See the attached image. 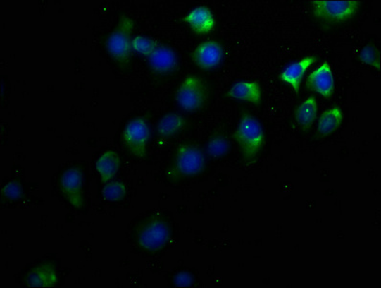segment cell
Segmentation results:
<instances>
[{
  "label": "cell",
  "instance_id": "cell-10",
  "mask_svg": "<svg viewBox=\"0 0 381 288\" xmlns=\"http://www.w3.org/2000/svg\"><path fill=\"white\" fill-rule=\"evenodd\" d=\"M223 58V48L218 42L206 41L201 42L193 53L196 65L204 69H211L220 65Z\"/></svg>",
  "mask_w": 381,
  "mask_h": 288
},
{
  "label": "cell",
  "instance_id": "cell-21",
  "mask_svg": "<svg viewBox=\"0 0 381 288\" xmlns=\"http://www.w3.org/2000/svg\"><path fill=\"white\" fill-rule=\"evenodd\" d=\"M157 45L158 44L154 40L145 36V35H137V36L132 38L133 52L145 55L146 57H149L153 53Z\"/></svg>",
  "mask_w": 381,
  "mask_h": 288
},
{
  "label": "cell",
  "instance_id": "cell-12",
  "mask_svg": "<svg viewBox=\"0 0 381 288\" xmlns=\"http://www.w3.org/2000/svg\"><path fill=\"white\" fill-rule=\"evenodd\" d=\"M184 21L198 34L209 33L216 26V18L212 11L202 5L191 10L184 17Z\"/></svg>",
  "mask_w": 381,
  "mask_h": 288
},
{
  "label": "cell",
  "instance_id": "cell-3",
  "mask_svg": "<svg viewBox=\"0 0 381 288\" xmlns=\"http://www.w3.org/2000/svg\"><path fill=\"white\" fill-rule=\"evenodd\" d=\"M313 14L319 20L330 23H345L356 16L361 8V2L356 0L330 1V0H314L311 2Z\"/></svg>",
  "mask_w": 381,
  "mask_h": 288
},
{
  "label": "cell",
  "instance_id": "cell-9",
  "mask_svg": "<svg viewBox=\"0 0 381 288\" xmlns=\"http://www.w3.org/2000/svg\"><path fill=\"white\" fill-rule=\"evenodd\" d=\"M306 86L323 97L330 98L335 92L334 74L330 64L324 62L314 69L306 79Z\"/></svg>",
  "mask_w": 381,
  "mask_h": 288
},
{
  "label": "cell",
  "instance_id": "cell-18",
  "mask_svg": "<svg viewBox=\"0 0 381 288\" xmlns=\"http://www.w3.org/2000/svg\"><path fill=\"white\" fill-rule=\"evenodd\" d=\"M317 111H318V107H317L316 97L310 96L297 107L296 112H295V119H296L297 124L304 130L310 129L316 121Z\"/></svg>",
  "mask_w": 381,
  "mask_h": 288
},
{
  "label": "cell",
  "instance_id": "cell-7",
  "mask_svg": "<svg viewBox=\"0 0 381 288\" xmlns=\"http://www.w3.org/2000/svg\"><path fill=\"white\" fill-rule=\"evenodd\" d=\"M61 193L75 209H84L85 205V176L80 167H70L60 179Z\"/></svg>",
  "mask_w": 381,
  "mask_h": 288
},
{
  "label": "cell",
  "instance_id": "cell-22",
  "mask_svg": "<svg viewBox=\"0 0 381 288\" xmlns=\"http://www.w3.org/2000/svg\"><path fill=\"white\" fill-rule=\"evenodd\" d=\"M207 150L208 153L215 158L225 156L229 150L228 140L223 136H215L208 143Z\"/></svg>",
  "mask_w": 381,
  "mask_h": 288
},
{
  "label": "cell",
  "instance_id": "cell-2",
  "mask_svg": "<svg viewBox=\"0 0 381 288\" xmlns=\"http://www.w3.org/2000/svg\"><path fill=\"white\" fill-rule=\"evenodd\" d=\"M235 140L245 158L254 159L262 150L265 141L262 125L251 114H244L237 128Z\"/></svg>",
  "mask_w": 381,
  "mask_h": 288
},
{
  "label": "cell",
  "instance_id": "cell-6",
  "mask_svg": "<svg viewBox=\"0 0 381 288\" xmlns=\"http://www.w3.org/2000/svg\"><path fill=\"white\" fill-rule=\"evenodd\" d=\"M122 140L133 156L143 158L150 140V127L146 120L144 117H135L127 122L123 130Z\"/></svg>",
  "mask_w": 381,
  "mask_h": 288
},
{
  "label": "cell",
  "instance_id": "cell-19",
  "mask_svg": "<svg viewBox=\"0 0 381 288\" xmlns=\"http://www.w3.org/2000/svg\"><path fill=\"white\" fill-rule=\"evenodd\" d=\"M26 282L30 287H53L57 282V274L52 266L41 265L28 274Z\"/></svg>",
  "mask_w": 381,
  "mask_h": 288
},
{
  "label": "cell",
  "instance_id": "cell-24",
  "mask_svg": "<svg viewBox=\"0 0 381 288\" xmlns=\"http://www.w3.org/2000/svg\"><path fill=\"white\" fill-rule=\"evenodd\" d=\"M2 194H4V197H7L8 199L20 198L21 194H23V186L20 183L10 182L2 189Z\"/></svg>",
  "mask_w": 381,
  "mask_h": 288
},
{
  "label": "cell",
  "instance_id": "cell-1",
  "mask_svg": "<svg viewBox=\"0 0 381 288\" xmlns=\"http://www.w3.org/2000/svg\"><path fill=\"white\" fill-rule=\"evenodd\" d=\"M133 26L135 20L130 16L123 15L106 40V47L109 55L120 65H126L132 59Z\"/></svg>",
  "mask_w": 381,
  "mask_h": 288
},
{
  "label": "cell",
  "instance_id": "cell-4",
  "mask_svg": "<svg viewBox=\"0 0 381 288\" xmlns=\"http://www.w3.org/2000/svg\"><path fill=\"white\" fill-rule=\"evenodd\" d=\"M208 89L201 78L196 76H188L178 87L175 100L178 105L187 112L201 110L206 104Z\"/></svg>",
  "mask_w": 381,
  "mask_h": 288
},
{
  "label": "cell",
  "instance_id": "cell-15",
  "mask_svg": "<svg viewBox=\"0 0 381 288\" xmlns=\"http://www.w3.org/2000/svg\"><path fill=\"white\" fill-rule=\"evenodd\" d=\"M121 160L113 150L104 152L96 161L95 167L104 184L111 182L119 172Z\"/></svg>",
  "mask_w": 381,
  "mask_h": 288
},
{
  "label": "cell",
  "instance_id": "cell-23",
  "mask_svg": "<svg viewBox=\"0 0 381 288\" xmlns=\"http://www.w3.org/2000/svg\"><path fill=\"white\" fill-rule=\"evenodd\" d=\"M359 60L362 63L371 66L374 68H380V55L377 48L372 44H368L361 50L359 54Z\"/></svg>",
  "mask_w": 381,
  "mask_h": 288
},
{
  "label": "cell",
  "instance_id": "cell-20",
  "mask_svg": "<svg viewBox=\"0 0 381 288\" xmlns=\"http://www.w3.org/2000/svg\"><path fill=\"white\" fill-rule=\"evenodd\" d=\"M126 186L118 181L106 183L102 191L103 198L109 202L122 201L126 197Z\"/></svg>",
  "mask_w": 381,
  "mask_h": 288
},
{
  "label": "cell",
  "instance_id": "cell-13",
  "mask_svg": "<svg viewBox=\"0 0 381 288\" xmlns=\"http://www.w3.org/2000/svg\"><path fill=\"white\" fill-rule=\"evenodd\" d=\"M148 58L151 68L159 73H168L174 71L177 66V54L166 45H157Z\"/></svg>",
  "mask_w": 381,
  "mask_h": 288
},
{
  "label": "cell",
  "instance_id": "cell-5",
  "mask_svg": "<svg viewBox=\"0 0 381 288\" xmlns=\"http://www.w3.org/2000/svg\"><path fill=\"white\" fill-rule=\"evenodd\" d=\"M170 227L158 217H151L138 228L137 244L142 249L154 252L161 250L169 241Z\"/></svg>",
  "mask_w": 381,
  "mask_h": 288
},
{
  "label": "cell",
  "instance_id": "cell-16",
  "mask_svg": "<svg viewBox=\"0 0 381 288\" xmlns=\"http://www.w3.org/2000/svg\"><path fill=\"white\" fill-rule=\"evenodd\" d=\"M344 116L340 107H334L323 112L319 117L317 131L321 136H329L335 132L342 124Z\"/></svg>",
  "mask_w": 381,
  "mask_h": 288
},
{
  "label": "cell",
  "instance_id": "cell-17",
  "mask_svg": "<svg viewBox=\"0 0 381 288\" xmlns=\"http://www.w3.org/2000/svg\"><path fill=\"white\" fill-rule=\"evenodd\" d=\"M185 119L180 114H165L157 124V135L161 138H170L178 134L185 126Z\"/></svg>",
  "mask_w": 381,
  "mask_h": 288
},
{
  "label": "cell",
  "instance_id": "cell-11",
  "mask_svg": "<svg viewBox=\"0 0 381 288\" xmlns=\"http://www.w3.org/2000/svg\"><path fill=\"white\" fill-rule=\"evenodd\" d=\"M316 63V57L308 56L302 58L298 62L290 64L280 73V79L292 88L294 92L298 95L300 92L301 84L306 72Z\"/></svg>",
  "mask_w": 381,
  "mask_h": 288
},
{
  "label": "cell",
  "instance_id": "cell-14",
  "mask_svg": "<svg viewBox=\"0 0 381 288\" xmlns=\"http://www.w3.org/2000/svg\"><path fill=\"white\" fill-rule=\"evenodd\" d=\"M228 96L234 100L244 101V102L259 105L262 101V87L258 82L239 81L232 86Z\"/></svg>",
  "mask_w": 381,
  "mask_h": 288
},
{
  "label": "cell",
  "instance_id": "cell-25",
  "mask_svg": "<svg viewBox=\"0 0 381 288\" xmlns=\"http://www.w3.org/2000/svg\"><path fill=\"white\" fill-rule=\"evenodd\" d=\"M175 284L177 287H190L192 284V277L187 273H180L175 278Z\"/></svg>",
  "mask_w": 381,
  "mask_h": 288
},
{
  "label": "cell",
  "instance_id": "cell-8",
  "mask_svg": "<svg viewBox=\"0 0 381 288\" xmlns=\"http://www.w3.org/2000/svg\"><path fill=\"white\" fill-rule=\"evenodd\" d=\"M206 159L204 152L196 146L184 144L175 154L174 169L175 174L182 177H192L204 172Z\"/></svg>",
  "mask_w": 381,
  "mask_h": 288
}]
</instances>
